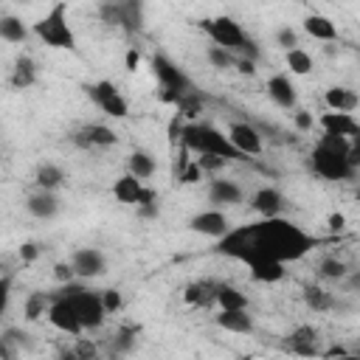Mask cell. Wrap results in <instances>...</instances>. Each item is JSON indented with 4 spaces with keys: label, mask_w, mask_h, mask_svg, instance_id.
I'll list each match as a JSON object with an SVG mask.
<instances>
[{
    "label": "cell",
    "mask_w": 360,
    "mask_h": 360,
    "mask_svg": "<svg viewBox=\"0 0 360 360\" xmlns=\"http://www.w3.org/2000/svg\"><path fill=\"white\" fill-rule=\"evenodd\" d=\"M248 233H250V250L242 264H248L253 256H270V259H278L287 264V262L304 259L309 250H315L321 245L318 236H312L298 222H292L281 214L259 217L256 222H248Z\"/></svg>",
    "instance_id": "obj_1"
},
{
    "label": "cell",
    "mask_w": 360,
    "mask_h": 360,
    "mask_svg": "<svg viewBox=\"0 0 360 360\" xmlns=\"http://www.w3.org/2000/svg\"><path fill=\"white\" fill-rule=\"evenodd\" d=\"M180 146H186L191 155H219V158H225L228 163L248 160L245 155H239V152L231 146L228 135H225L219 127H214L211 121H200V118L183 124Z\"/></svg>",
    "instance_id": "obj_2"
},
{
    "label": "cell",
    "mask_w": 360,
    "mask_h": 360,
    "mask_svg": "<svg viewBox=\"0 0 360 360\" xmlns=\"http://www.w3.org/2000/svg\"><path fill=\"white\" fill-rule=\"evenodd\" d=\"M200 31H202L214 45L231 51L233 56H242V59H253V62H256L259 53H262L259 45H256V39H250V37L245 34V28H242L233 17H228V14L200 20Z\"/></svg>",
    "instance_id": "obj_3"
},
{
    "label": "cell",
    "mask_w": 360,
    "mask_h": 360,
    "mask_svg": "<svg viewBox=\"0 0 360 360\" xmlns=\"http://www.w3.org/2000/svg\"><path fill=\"white\" fill-rule=\"evenodd\" d=\"M31 34L53 51H76V31L70 25V6L68 0H53V6L31 25Z\"/></svg>",
    "instance_id": "obj_4"
},
{
    "label": "cell",
    "mask_w": 360,
    "mask_h": 360,
    "mask_svg": "<svg viewBox=\"0 0 360 360\" xmlns=\"http://www.w3.org/2000/svg\"><path fill=\"white\" fill-rule=\"evenodd\" d=\"M53 292L70 301V307L76 309L79 323H82L84 332H96V329L104 326L107 312H104V307H101V295H98L96 290H90V287L84 284V278L65 281V284H59Z\"/></svg>",
    "instance_id": "obj_5"
},
{
    "label": "cell",
    "mask_w": 360,
    "mask_h": 360,
    "mask_svg": "<svg viewBox=\"0 0 360 360\" xmlns=\"http://www.w3.org/2000/svg\"><path fill=\"white\" fill-rule=\"evenodd\" d=\"M307 166L323 177V180H332V183H346V180H354L357 177V169H360V149H354L352 155L346 152H335V149H326L321 143L312 146L309 158H307Z\"/></svg>",
    "instance_id": "obj_6"
},
{
    "label": "cell",
    "mask_w": 360,
    "mask_h": 360,
    "mask_svg": "<svg viewBox=\"0 0 360 360\" xmlns=\"http://www.w3.org/2000/svg\"><path fill=\"white\" fill-rule=\"evenodd\" d=\"M149 68H152V76L158 79L160 84V101L163 104H177V98L194 87V82L188 79V73L174 62L169 59L166 53H152L149 59Z\"/></svg>",
    "instance_id": "obj_7"
},
{
    "label": "cell",
    "mask_w": 360,
    "mask_h": 360,
    "mask_svg": "<svg viewBox=\"0 0 360 360\" xmlns=\"http://www.w3.org/2000/svg\"><path fill=\"white\" fill-rule=\"evenodd\" d=\"M84 93L87 98L110 118H127L129 115V101L124 98V93L118 90L115 82L110 79H101V82H93V84H84Z\"/></svg>",
    "instance_id": "obj_8"
},
{
    "label": "cell",
    "mask_w": 360,
    "mask_h": 360,
    "mask_svg": "<svg viewBox=\"0 0 360 360\" xmlns=\"http://www.w3.org/2000/svg\"><path fill=\"white\" fill-rule=\"evenodd\" d=\"M112 197L124 205H146V202H158V191L152 186H146V180H138L135 174L124 172L115 183H112Z\"/></svg>",
    "instance_id": "obj_9"
},
{
    "label": "cell",
    "mask_w": 360,
    "mask_h": 360,
    "mask_svg": "<svg viewBox=\"0 0 360 360\" xmlns=\"http://www.w3.org/2000/svg\"><path fill=\"white\" fill-rule=\"evenodd\" d=\"M225 135H228L231 146L245 158H259L264 152V138L253 121H231Z\"/></svg>",
    "instance_id": "obj_10"
},
{
    "label": "cell",
    "mask_w": 360,
    "mask_h": 360,
    "mask_svg": "<svg viewBox=\"0 0 360 360\" xmlns=\"http://www.w3.org/2000/svg\"><path fill=\"white\" fill-rule=\"evenodd\" d=\"M70 143L79 149H110L118 143V132L101 121H90L70 132Z\"/></svg>",
    "instance_id": "obj_11"
},
{
    "label": "cell",
    "mask_w": 360,
    "mask_h": 360,
    "mask_svg": "<svg viewBox=\"0 0 360 360\" xmlns=\"http://www.w3.org/2000/svg\"><path fill=\"white\" fill-rule=\"evenodd\" d=\"M45 318H48V323H51L56 332H62V335H70V338L84 335V329H82V323H79L76 309L70 307V301H68V298H62V295H56V292H53V298H51V307H48Z\"/></svg>",
    "instance_id": "obj_12"
},
{
    "label": "cell",
    "mask_w": 360,
    "mask_h": 360,
    "mask_svg": "<svg viewBox=\"0 0 360 360\" xmlns=\"http://www.w3.org/2000/svg\"><path fill=\"white\" fill-rule=\"evenodd\" d=\"M228 228H231V219H228V214L222 208H205V211H197L188 219V231L202 233L208 239H219Z\"/></svg>",
    "instance_id": "obj_13"
},
{
    "label": "cell",
    "mask_w": 360,
    "mask_h": 360,
    "mask_svg": "<svg viewBox=\"0 0 360 360\" xmlns=\"http://www.w3.org/2000/svg\"><path fill=\"white\" fill-rule=\"evenodd\" d=\"M68 262L73 264L76 278H84V281L87 278H98V276L107 273V259H104V253L98 248H79V250L70 253Z\"/></svg>",
    "instance_id": "obj_14"
},
{
    "label": "cell",
    "mask_w": 360,
    "mask_h": 360,
    "mask_svg": "<svg viewBox=\"0 0 360 360\" xmlns=\"http://www.w3.org/2000/svg\"><path fill=\"white\" fill-rule=\"evenodd\" d=\"M315 124L321 127V132L326 135H343V138H360V124L352 112H338V110H326L315 118Z\"/></svg>",
    "instance_id": "obj_15"
},
{
    "label": "cell",
    "mask_w": 360,
    "mask_h": 360,
    "mask_svg": "<svg viewBox=\"0 0 360 360\" xmlns=\"http://www.w3.org/2000/svg\"><path fill=\"white\" fill-rule=\"evenodd\" d=\"M208 202H214V208H222V205H239L245 200V188L236 183V180H228V177H211L208 180Z\"/></svg>",
    "instance_id": "obj_16"
},
{
    "label": "cell",
    "mask_w": 360,
    "mask_h": 360,
    "mask_svg": "<svg viewBox=\"0 0 360 360\" xmlns=\"http://www.w3.org/2000/svg\"><path fill=\"white\" fill-rule=\"evenodd\" d=\"M267 96H270V101H273L276 107H281V110L298 107V87L292 84L290 73H273V76L267 79Z\"/></svg>",
    "instance_id": "obj_17"
},
{
    "label": "cell",
    "mask_w": 360,
    "mask_h": 360,
    "mask_svg": "<svg viewBox=\"0 0 360 360\" xmlns=\"http://www.w3.org/2000/svg\"><path fill=\"white\" fill-rule=\"evenodd\" d=\"M284 349L292 352V354H301V357H318V329L309 326V323H298L287 340H284Z\"/></svg>",
    "instance_id": "obj_18"
},
{
    "label": "cell",
    "mask_w": 360,
    "mask_h": 360,
    "mask_svg": "<svg viewBox=\"0 0 360 360\" xmlns=\"http://www.w3.org/2000/svg\"><path fill=\"white\" fill-rule=\"evenodd\" d=\"M284 205H287V200L276 186H262L250 194V208L259 217H278V214H284Z\"/></svg>",
    "instance_id": "obj_19"
},
{
    "label": "cell",
    "mask_w": 360,
    "mask_h": 360,
    "mask_svg": "<svg viewBox=\"0 0 360 360\" xmlns=\"http://www.w3.org/2000/svg\"><path fill=\"white\" fill-rule=\"evenodd\" d=\"M25 208H28V214L37 217V219H53V217L62 211V202H59L56 191H51V188H37V186H34V191H31L28 200H25Z\"/></svg>",
    "instance_id": "obj_20"
},
{
    "label": "cell",
    "mask_w": 360,
    "mask_h": 360,
    "mask_svg": "<svg viewBox=\"0 0 360 360\" xmlns=\"http://www.w3.org/2000/svg\"><path fill=\"white\" fill-rule=\"evenodd\" d=\"M217 284L214 278H200V281H191L183 287V301L194 309H211L217 307Z\"/></svg>",
    "instance_id": "obj_21"
},
{
    "label": "cell",
    "mask_w": 360,
    "mask_h": 360,
    "mask_svg": "<svg viewBox=\"0 0 360 360\" xmlns=\"http://www.w3.org/2000/svg\"><path fill=\"white\" fill-rule=\"evenodd\" d=\"M248 270H250V278L259 284H276L287 276V264L278 259H270V256H253L248 262Z\"/></svg>",
    "instance_id": "obj_22"
},
{
    "label": "cell",
    "mask_w": 360,
    "mask_h": 360,
    "mask_svg": "<svg viewBox=\"0 0 360 360\" xmlns=\"http://www.w3.org/2000/svg\"><path fill=\"white\" fill-rule=\"evenodd\" d=\"M37 79H39L37 62H34L28 53H20V56L14 59V65H11V73H8L11 90H28V87L37 84Z\"/></svg>",
    "instance_id": "obj_23"
},
{
    "label": "cell",
    "mask_w": 360,
    "mask_h": 360,
    "mask_svg": "<svg viewBox=\"0 0 360 360\" xmlns=\"http://www.w3.org/2000/svg\"><path fill=\"white\" fill-rule=\"evenodd\" d=\"M214 323L225 332H233V335H253V329H256L253 315L248 309H219L214 315Z\"/></svg>",
    "instance_id": "obj_24"
},
{
    "label": "cell",
    "mask_w": 360,
    "mask_h": 360,
    "mask_svg": "<svg viewBox=\"0 0 360 360\" xmlns=\"http://www.w3.org/2000/svg\"><path fill=\"white\" fill-rule=\"evenodd\" d=\"M301 25H304V31H307V37H312V39H318V42H338V25H335V20L332 17H326V14H307L304 20H301Z\"/></svg>",
    "instance_id": "obj_25"
},
{
    "label": "cell",
    "mask_w": 360,
    "mask_h": 360,
    "mask_svg": "<svg viewBox=\"0 0 360 360\" xmlns=\"http://www.w3.org/2000/svg\"><path fill=\"white\" fill-rule=\"evenodd\" d=\"M31 343V335L20 326H8L0 332V357L3 360H17Z\"/></svg>",
    "instance_id": "obj_26"
},
{
    "label": "cell",
    "mask_w": 360,
    "mask_h": 360,
    "mask_svg": "<svg viewBox=\"0 0 360 360\" xmlns=\"http://www.w3.org/2000/svg\"><path fill=\"white\" fill-rule=\"evenodd\" d=\"M323 104H326L329 110H338V112H354L357 104H360V96H357L352 87L332 84V87H326V93H323Z\"/></svg>",
    "instance_id": "obj_27"
},
{
    "label": "cell",
    "mask_w": 360,
    "mask_h": 360,
    "mask_svg": "<svg viewBox=\"0 0 360 360\" xmlns=\"http://www.w3.org/2000/svg\"><path fill=\"white\" fill-rule=\"evenodd\" d=\"M31 37V28L17 14H0V39L8 45H22Z\"/></svg>",
    "instance_id": "obj_28"
},
{
    "label": "cell",
    "mask_w": 360,
    "mask_h": 360,
    "mask_svg": "<svg viewBox=\"0 0 360 360\" xmlns=\"http://www.w3.org/2000/svg\"><path fill=\"white\" fill-rule=\"evenodd\" d=\"M158 163H155V155L146 152V149H132L129 158H127V172L135 174L138 180H149L155 174Z\"/></svg>",
    "instance_id": "obj_29"
},
{
    "label": "cell",
    "mask_w": 360,
    "mask_h": 360,
    "mask_svg": "<svg viewBox=\"0 0 360 360\" xmlns=\"http://www.w3.org/2000/svg\"><path fill=\"white\" fill-rule=\"evenodd\" d=\"M51 298H53V292H45V290L28 292L25 301H22V318H25L28 323L45 318V312H48V307H51Z\"/></svg>",
    "instance_id": "obj_30"
},
{
    "label": "cell",
    "mask_w": 360,
    "mask_h": 360,
    "mask_svg": "<svg viewBox=\"0 0 360 360\" xmlns=\"http://www.w3.org/2000/svg\"><path fill=\"white\" fill-rule=\"evenodd\" d=\"M301 298H304V304L312 312H329V309H335V295L326 287H321V284H307L304 292H301Z\"/></svg>",
    "instance_id": "obj_31"
},
{
    "label": "cell",
    "mask_w": 360,
    "mask_h": 360,
    "mask_svg": "<svg viewBox=\"0 0 360 360\" xmlns=\"http://www.w3.org/2000/svg\"><path fill=\"white\" fill-rule=\"evenodd\" d=\"M65 180H68V177H65V169L56 166V163H39L37 172H34V186H37V188H51V191H56Z\"/></svg>",
    "instance_id": "obj_32"
},
{
    "label": "cell",
    "mask_w": 360,
    "mask_h": 360,
    "mask_svg": "<svg viewBox=\"0 0 360 360\" xmlns=\"http://www.w3.org/2000/svg\"><path fill=\"white\" fill-rule=\"evenodd\" d=\"M217 307L219 309H248V295L239 287L219 281L217 284Z\"/></svg>",
    "instance_id": "obj_33"
},
{
    "label": "cell",
    "mask_w": 360,
    "mask_h": 360,
    "mask_svg": "<svg viewBox=\"0 0 360 360\" xmlns=\"http://www.w3.org/2000/svg\"><path fill=\"white\" fill-rule=\"evenodd\" d=\"M121 3V28L135 34L143 28V0H118Z\"/></svg>",
    "instance_id": "obj_34"
},
{
    "label": "cell",
    "mask_w": 360,
    "mask_h": 360,
    "mask_svg": "<svg viewBox=\"0 0 360 360\" xmlns=\"http://www.w3.org/2000/svg\"><path fill=\"white\" fill-rule=\"evenodd\" d=\"M284 62H287V70L292 73V76H309L312 73V56L304 51V48H290V51H284Z\"/></svg>",
    "instance_id": "obj_35"
},
{
    "label": "cell",
    "mask_w": 360,
    "mask_h": 360,
    "mask_svg": "<svg viewBox=\"0 0 360 360\" xmlns=\"http://www.w3.org/2000/svg\"><path fill=\"white\" fill-rule=\"evenodd\" d=\"M318 276L326 278V281H343V278L349 276V267H346L343 259L326 256V259H321V264H318Z\"/></svg>",
    "instance_id": "obj_36"
},
{
    "label": "cell",
    "mask_w": 360,
    "mask_h": 360,
    "mask_svg": "<svg viewBox=\"0 0 360 360\" xmlns=\"http://www.w3.org/2000/svg\"><path fill=\"white\" fill-rule=\"evenodd\" d=\"M62 354H65V357H76V360H90V357L98 354V346H96V340L76 335V338H73V346H70V349H62Z\"/></svg>",
    "instance_id": "obj_37"
},
{
    "label": "cell",
    "mask_w": 360,
    "mask_h": 360,
    "mask_svg": "<svg viewBox=\"0 0 360 360\" xmlns=\"http://www.w3.org/2000/svg\"><path fill=\"white\" fill-rule=\"evenodd\" d=\"M135 335H138V326H121L115 332V338L110 340V349L112 354H127L135 349Z\"/></svg>",
    "instance_id": "obj_38"
},
{
    "label": "cell",
    "mask_w": 360,
    "mask_h": 360,
    "mask_svg": "<svg viewBox=\"0 0 360 360\" xmlns=\"http://www.w3.org/2000/svg\"><path fill=\"white\" fill-rule=\"evenodd\" d=\"M172 177H174V183H180V186H194V183H200L205 174H202V169L197 166V160H194V158H188V160H186V163H183Z\"/></svg>",
    "instance_id": "obj_39"
},
{
    "label": "cell",
    "mask_w": 360,
    "mask_h": 360,
    "mask_svg": "<svg viewBox=\"0 0 360 360\" xmlns=\"http://www.w3.org/2000/svg\"><path fill=\"white\" fill-rule=\"evenodd\" d=\"M205 59L211 62V68H217V70H228V68H233V62H236V56L231 53V51H225V48H219V45H208L205 48Z\"/></svg>",
    "instance_id": "obj_40"
},
{
    "label": "cell",
    "mask_w": 360,
    "mask_h": 360,
    "mask_svg": "<svg viewBox=\"0 0 360 360\" xmlns=\"http://www.w3.org/2000/svg\"><path fill=\"white\" fill-rule=\"evenodd\" d=\"M98 17H101V22H107L112 28H121V3L118 0H101Z\"/></svg>",
    "instance_id": "obj_41"
},
{
    "label": "cell",
    "mask_w": 360,
    "mask_h": 360,
    "mask_svg": "<svg viewBox=\"0 0 360 360\" xmlns=\"http://www.w3.org/2000/svg\"><path fill=\"white\" fill-rule=\"evenodd\" d=\"M194 160H197V166L202 169V174H211V177H217V174L228 166V160L219 158V155H197Z\"/></svg>",
    "instance_id": "obj_42"
},
{
    "label": "cell",
    "mask_w": 360,
    "mask_h": 360,
    "mask_svg": "<svg viewBox=\"0 0 360 360\" xmlns=\"http://www.w3.org/2000/svg\"><path fill=\"white\" fill-rule=\"evenodd\" d=\"M98 295H101V307H104V312H107V315H115V312H121V307H124L121 290H115V287H107V290H101Z\"/></svg>",
    "instance_id": "obj_43"
},
{
    "label": "cell",
    "mask_w": 360,
    "mask_h": 360,
    "mask_svg": "<svg viewBox=\"0 0 360 360\" xmlns=\"http://www.w3.org/2000/svg\"><path fill=\"white\" fill-rule=\"evenodd\" d=\"M276 45H278L281 51L295 48V45H298V34H295V28H292V25H281V28L276 31Z\"/></svg>",
    "instance_id": "obj_44"
},
{
    "label": "cell",
    "mask_w": 360,
    "mask_h": 360,
    "mask_svg": "<svg viewBox=\"0 0 360 360\" xmlns=\"http://www.w3.org/2000/svg\"><path fill=\"white\" fill-rule=\"evenodd\" d=\"M292 127L298 132H309L315 127V115L309 110H301V107H292Z\"/></svg>",
    "instance_id": "obj_45"
},
{
    "label": "cell",
    "mask_w": 360,
    "mask_h": 360,
    "mask_svg": "<svg viewBox=\"0 0 360 360\" xmlns=\"http://www.w3.org/2000/svg\"><path fill=\"white\" fill-rule=\"evenodd\" d=\"M39 253H42V248H39L37 242H22L20 250H17V259H20L22 264H31V262L39 259Z\"/></svg>",
    "instance_id": "obj_46"
},
{
    "label": "cell",
    "mask_w": 360,
    "mask_h": 360,
    "mask_svg": "<svg viewBox=\"0 0 360 360\" xmlns=\"http://www.w3.org/2000/svg\"><path fill=\"white\" fill-rule=\"evenodd\" d=\"M11 281H14L11 273H0V315L8 309V301H11Z\"/></svg>",
    "instance_id": "obj_47"
},
{
    "label": "cell",
    "mask_w": 360,
    "mask_h": 360,
    "mask_svg": "<svg viewBox=\"0 0 360 360\" xmlns=\"http://www.w3.org/2000/svg\"><path fill=\"white\" fill-rule=\"evenodd\" d=\"M183 124H186V118H183V115L174 110V115L169 118V129H166V132H169V143H172V146H177V143H180V132H183Z\"/></svg>",
    "instance_id": "obj_48"
},
{
    "label": "cell",
    "mask_w": 360,
    "mask_h": 360,
    "mask_svg": "<svg viewBox=\"0 0 360 360\" xmlns=\"http://www.w3.org/2000/svg\"><path fill=\"white\" fill-rule=\"evenodd\" d=\"M76 278V270L70 262H56L53 264V281L56 284H65V281H73Z\"/></svg>",
    "instance_id": "obj_49"
},
{
    "label": "cell",
    "mask_w": 360,
    "mask_h": 360,
    "mask_svg": "<svg viewBox=\"0 0 360 360\" xmlns=\"http://www.w3.org/2000/svg\"><path fill=\"white\" fill-rule=\"evenodd\" d=\"M318 357H352V352H349L346 346H340V343H335V346H329V349H323V352H318Z\"/></svg>",
    "instance_id": "obj_50"
},
{
    "label": "cell",
    "mask_w": 360,
    "mask_h": 360,
    "mask_svg": "<svg viewBox=\"0 0 360 360\" xmlns=\"http://www.w3.org/2000/svg\"><path fill=\"white\" fill-rule=\"evenodd\" d=\"M233 68H236L239 73H245V76H253V73H256V62H253V59H242V56H236Z\"/></svg>",
    "instance_id": "obj_51"
},
{
    "label": "cell",
    "mask_w": 360,
    "mask_h": 360,
    "mask_svg": "<svg viewBox=\"0 0 360 360\" xmlns=\"http://www.w3.org/2000/svg\"><path fill=\"white\" fill-rule=\"evenodd\" d=\"M138 62H141V51H138V48H129L127 56H124V68H127V70H135Z\"/></svg>",
    "instance_id": "obj_52"
},
{
    "label": "cell",
    "mask_w": 360,
    "mask_h": 360,
    "mask_svg": "<svg viewBox=\"0 0 360 360\" xmlns=\"http://www.w3.org/2000/svg\"><path fill=\"white\" fill-rule=\"evenodd\" d=\"M329 231H343L346 228V217L343 214H329Z\"/></svg>",
    "instance_id": "obj_53"
},
{
    "label": "cell",
    "mask_w": 360,
    "mask_h": 360,
    "mask_svg": "<svg viewBox=\"0 0 360 360\" xmlns=\"http://www.w3.org/2000/svg\"><path fill=\"white\" fill-rule=\"evenodd\" d=\"M20 3H31V0H20Z\"/></svg>",
    "instance_id": "obj_54"
}]
</instances>
